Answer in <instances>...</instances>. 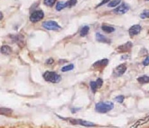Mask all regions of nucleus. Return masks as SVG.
<instances>
[{"label":"nucleus","mask_w":149,"mask_h":128,"mask_svg":"<svg viewBox=\"0 0 149 128\" xmlns=\"http://www.w3.org/2000/svg\"><path fill=\"white\" fill-rule=\"evenodd\" d=\"M127 71V66L126 64H121L114 69L113 71V74L114 76L119 77L123 75Z\"/></svg>","instance_id":"423d86ee"},{"label":"nucleus","mask_w":149,"mask_h":128,"mask_svg":"<svg viewBox=\"0 0 149 128\" xmlns=\"http://www.w3.org/2000/svg\"><path fill=\"white\" fill-rule=\"evenodd\" d=\"M143 65H144L145 66H147L149 65V57H147L146 59L143 61Z\"/></svg>","instance_id":"bb28decb"},{"label":"nucleus","mask_w":149,"mask_h":128,"mask_svg":"<svg viewBox=\"0 0 149 128\" xmlns=\"http://www.w3.org/2000/svg\"><path fill=\"white\" fill-rule=\"evenodd\" d=\"M89 31V27L88 26H84V27H82L81 32H80V35H81V37H84L86 36L88 33V32Z\"/></svg>","instance_id":"2eb2a0df"},{"label":"nucleus","mask_w":149,"mask_h":128,"mask_svg":"<svg viewBox=\"0 0 149 128\" xmlns=\"http://www.w3.org/2000/svg\"><path fill=\"white\" fill-rule=\"evenodd\" d=\"M56 0H44V4L48 7H52L55 4Z\"/></svg>","instance_id":"4be33fe9"},{"label":"nucleus","mask_w":149,"mask_h":128,"mask_svg":"<svg viewBox=\"0 0 149 128\" xmlns=\"http://www.w3.org/2000/svg\"><path fill=\"white\" fill-rule=\"evenodd\" d=\"M129 6L126 3H123L121 5H119L114 10V12L117 14H123L129 11Z\"/></svg>","instance_id":"0eeeda50"},{"label":"nucleus","mask_w":149,"mask_h":128,"mask_svg":"<svg viewBox=\"0 0 149 128\" xmlns=\"http://www.w3.org/2000/svg\"><path fill=\"white\" fill-rule=\"evenodd\" d=\"M124 99H125V97H124L123 95H122L117 96V97L115 98V100L117 101V102L119 103H123Z\"/></svg>","instance_id":"b1692460"},{"label":"nucleus","mask_w":149,"mask_h":128,"mask_svg":"<svg viewBox=\"0 0 149 128\" xmlns=\"http://www.w3.org/2000/svg\"><path fill=\"white\" fill-rule=\"evenodd\" d=\"M109 60L107 59H102L99 61L96 62L94 64H93V67L95 68H102L104 67L108 64Z\"/></svg>","instance_id":"9d476101"},{"label":"nucleus","mask_w":149,"mask_h":128,"mask_svg":"<svg viewBox=\"0 0 149 128\" xmlns=\"http://www.w3.org/2000/svg\"><path fill=\"white\" fill-rule=\"evenodd\" d=\"M140 17L142 19L149 18V10H145L140 15Z\"/></svg>","instance_id":"5701e85b"},{"label":"nucleus","mask_w":149,"mask_h":128,"mask_svg":"<svg viewBox=\"0 0 149 128\" xmlns=\"http://www.w3.org/2000/svg\"><path fill=\"white\" fill-rule=\"evenodd\" d=\"M109 1H110V0H102V2H101L100 3H99V4H98V5H97V7H100V6H102L103 5H104V4H105V3H107L109 2Z\"/></svg>","instance_id":"a878e982"},{"label":"nucleus","mask_w":149,"mask_h":128,"mask_svg":"<svg viewBox=\"0 0 149 128\" xmlns=\"http://www.w3.org/2000/svg\"><path fill=\"white\" fill-rule=\"evenodd\" d=\"M43 78L46 81L56 83L60 81L61 77L55 72L46 71L43 74Z\"/></svg>","instance_id":"f03ea898"},{"label":"nucleus","mask_w":149,"mask_h":128,"mask_svg":"<svg viewBox=\"0 0 149 128\" xmlns=\"http://www.w3.org/2000/svg\"><path fill=\"white\" fill-rule=\"evenodd\" d=\"M121 0H113L111 1L110 3H109V4L107 5L108 7H116L117 5H118L119 3H120Z\"/></svg>","instance_id":"a211bd4d"},{"label":"nucleus","mask_w":149,"mask_h":128,"mask_svg":"<svg viewBox=\"0 0 149 128\" xmlns=\"http://www.w3.org/2000/svg\"><path fill=\"white\" fill-rule=\"evenodd\" d=\"M114 108V104L110 101L100 102L97 103L95 106V110L102 113H107Z\"/></svg>","instance_id":"f257e3e1"},{"label":"nucleus","mask_w":149,"mask_h":128,"mask_svg":"<svg viewBox=\"0 0 149 128\" xmlns=\"http://www.w3.org/2000/svg\"><path fill=\"white\" fill-rule=\"evenodd\" d=\"M54 60L53 58H50V59H48L46 61V63L47 64H52L53 63H54Z\"/></svg>","instance_id":"cd10ccee"},{"label":"nucleus","mask_w":149,"mask_h":128,"mask_svg":"<svg viewBox=\"0 0 149 128\" xmlns=\"http://www.w3.org/2000/svg\"><path fill=\"white\" fill-rule=\"evenodd\" d=\"M132 47V44L130 42H127V43L124 44L122 46L118 47V50L119 52H127L131 49Z\"/></svg>","instance_id":"1a4fd4ad"},{"label":"nucleus","mask_w":149,"mask_h":128,"mask_svg":"<svg viewBox=\"0 0 149 128\" xmlns=\"http://www.w3.org/2000/svg\"><path fill=\"white\" fill-rule=\"evenodd\" d=\"M138 81L141 84H145L149 83V77L147 76H143L137 79Z\"/></svg>","instance_id":"ddd939ff"},{"label":"nucleus","mask_w":149,"mask_h":128,"mask_svg":"<svg viewBox=\"0 0 149 128\" xmlns=\"http://www.w3.org/2000/svg\"><path fill=\"white\" fill-rule=\"evenodd\" d=\"M77 0H68V1L66 2V7H72L77 4Z\"/></svg>","instance_id":"412c9836"},{"label":"nucleus","mask_w":149,"mask_h":128,"mask_svg":"<svg viewBox=\"0 0 149 128\" xmlns=\"http://www.w3.org/2000/svg\"><path fill=\"white\" fill-rule=\"evenodd\" d=\"M102 29L103 31H105L107 33H111L115 30V29H114L113 27L109 26H107V25H103L102 26Z\"/></svg>","instance_id":"4468645a"},{"label":"nucleus","mask_w":149,"mask_h":128,"mask_svg":"<svg viewBox=\"0 0 149 128\" xmlns=\"http://www.w3.org/2000/svg\"><path fill=\"white\" fill-rule=\"evenodd\" d=\"M141 30H142V27L139 25H135L131 26L129 30L130 36L133 37L134 35H138L140 33Z\"/></svg>","instance_id":"6e6552de"},{"label":"nucleus","mask_w":149,"mask_h":128,"mask_svg":"<svg viewBox=\"0 0 149 128\" xmlns=\"http://www.w3.org/2000/svg\"><path fill=\"white\" fill-rule=\"evenodd\" d=\"M90 86H91V90H92V92L93 93H95L96 92H97V89H98V88H99V87H98L97 82H96V81H91V82H90Z\"/></svg>","instance_id":"6ab92c4d"},{"label":"nucleus","mask_w":149,"mask_h":128,"mask_svg":"<svg viewBox=\"0 0 149 128\" xmlns=\"http://www.w3.org/2000/svg\"><path fill=\"white\" fill-rule=\"evenodd\" d=\"M1 52L4 55H10L12 53V49L9 46H3L1 47Z\"/></svg>","instance_id":"f8f14e48"},{"label":"nucleus","mask_w":149,"mask_h":128,"mask_svg":"<svg viewBox=\"0 0 149 128\" xmlns=\"http://www.w3.org/2000/svg\"><path fill=\"white\" fill-rule=\"evenodd\" d=\"M147 1H149V0H147Z\"/></svg>","instance_id":"c756f323"},{"label":"nucleus","mask_w":149,"mask_h":128,"mask_svg":"<svg viewBox=\"0 0 149 128\" xmlns=\"http://www.w3.org/2000/svg\"><path fill=\"white\" fill-rule=\"evenodd\" d=\"M64 8H66V3L64 2L59 1L56 5V10H58V11H60V10L64 9Z\"/></svg>","instance_id":"dca6fc26"},{"label":"nucleus","mask_w":149,"mask_h":128,"mask_svg":"<svg viewBox=\"0 0 149 128\" xmlns=\"http://www.w3.org/2000/svg\"><path fill=\"white\" fill-rule=\"evenodd\" d=\"M96 82H97V83L98 85V86L99 88H100L103 85V80L101 79V78H98L97 81H96Z\"/></svg>","instance_id":"393cba45"},{"label":"nucleus","mask_w":149,"mask_h":128,"mask_svg":"<svg viewBox=\"0 0 149 128\" xmlns=\"http://www.w3.org/2000/svg\"><path fill=\"white\" fill-rule=\"evenodd\" d=\"M42 26L48 30H58L61 28L58 23L54 21H45L42 23Z\"/></svg>","instance_id":"7ed1b4c3"},{"label":"nucleus","mask_w":149,"mask_h":128,"mask_svg":"<svg viewBox=\"0 0 149 128\" xmlns=\"http://www.w3.org/2000/svg\"><path fill=\"white\" fill-rule=\"evenodd\" d=\"M2 18H3V14L2 12H1V20L2 19Z\"/></svg>","instance_id":"c85d7f7f"},{"label":"nucleus","mask_w":149,"mask_h":128,"mask_svg":"<svg viewBox=\"0 0 149 128\" xmlns=\"http://www.w3.org/2000/svg\"><path fill=\"white\" fill-rule=\"evenodd\" d=\"M73 69H74V65H73V64H70V65L63 67L62 69H61V71H62V72H67V71H70L73 70Z\"/></svg>","instance_id":"aec40b11"},{"label":"nucleus","mask_w":149,"mask_h":128,"mask_svg":"<svg viewBox=\"0 0 149 128\" xmlns=\"http://www.w3.org/2000/svg\"><path fill=\"white\" fill-rule=\"evenodd\" d=\"M96 39H97L98 42H103V43H109V42H111L109 39L100 33H97L96 34Z\"/></svg>","instance_id":"9b49d317"},{"label":"nucleus","mask_w":149,"mask_h":128,"mask_svg":"<svg viewBox=\"0 0 149 128\" xmlns=\"http://www.w3.org/2000/svg\"><path fill=\"white\" fill-rule=\"evenodd\" d=\"M70 122L73 125H81V126H86V127H93L95 126V124L93 122L83 121L81 119H70Z\"/></svg>","instance_id":"20e7f679"},{"label":"nucleus","mask_w":149,"mask_h":128,"mask_svg":"<svg viewBox=\"0 0 149 128\" xmlns=\"http://www.w3.org/2000/svg\"><path fill=\"white\" fill-rule=\"evenodd\" d=\"M0 112H1V115H11V113H12V110H11V109L5 108H1Z\"/></svg>","instance_id":"f3484780"},{"label":"nucleus","mask_w":149,"mask_h":128,"mask_svg":"<svg viewBox=\"0 0 149 128\" xmlns=\"http://www.w3.org/2000/svg\"><path fill=\"white\" fill-rule=\"evenodd\" d=\"M44 17V13L42 10H36L31 14L30 20L32 23H36L41 21Z\"/></svg>","instance_id":"39448f33"}]
</instances>
